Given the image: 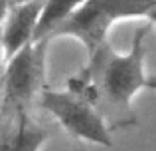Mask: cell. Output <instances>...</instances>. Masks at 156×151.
<instances>
[{
	"label": "cell",
	"mask_w": 156,
	"mask_h": 151,
	"mask_svg": "<svg viewBox=\"0 0 156 151\" xmlns=\"http://www.w3.org/2000/svg\"><path fill=\"white\" fill-rule=\"evenodd\" d=\"M148 32L150 22L134 32L133 46L126 54L117 52L109 42L101 44L89 56L83 70L67 81L71 92L91 101L113 125H130L136 121L130 104L150 81L144 70V42Z\"/></svg>",
	"instance_id": "1"
},
{
	"label": "cell",
	"mask_w": 156,
	"mask_h": 151,
	"mask_svg": "<svg viewBox=\"0 0 156 151\" xmlns=\"http://www.w3.org/2000/svg\"><path fill=\"white\" fill-rule=\"evenodd\" d=\"M156 0H87L69 20L51 34L53 38H77L91 56L107 42L109 30L122 20H146Z\"/></svg>",
	"instance_id": "2"
},
{
	"label": "cell",
	"mask_w": 156,
	"mask_h": 151,
	"mask_svg": "<svg viewBox=\"0 0 156 151\" xmlns=\"http://www.w3.org/2000/svg\"><path fill=\"white\" fill-rule=\"evenodd\" d=\"M50 40H34L6 60L2 77V117L12 119L28 111L46 76V54Z\"/></svg>",
	"instance_id": "3"
},
{
	"label": "cell",
	"mask_w": 156,
	"mask_h": 151,
	"mask_svg": "<svg viewBox=\"0 0 156 151\" xmlns=\"http://www.w3.org/2000/svg\"><path fill=\"white\" fill-rule=\"evenodd\" d=\"M40 104L73 137L95 143V145H103V147H109V149L115 147L113 139H111V129L107 125L109 121L83 96L71 92L69 88L67 92L44 89Z\"/></svg>",
	"instance_id": "4"
},
{
	"label": "cell",
	"mask_w": 156,
	"mask_h": 151,
	"mask_svg": "<svg viewBox=\"0 0 156 151\" xmlns=\"http://www.w3.org/2000/svg\"><path fill=\"white\" fill-rule=\"evenodd\" d=\"M44 4L46 0H24V2H14L6 8L2 30V46L6 60L12 58L18 50H22L26 44L34 42Z\"/></svg>",
	"instance_id": "5"
},
{
	"label": "cell",
	"mask_w": 156,
	"mask_h": 151,
	"mask_svg": "<svg viewBox=\"0 0 156 151\" xmlns=\"http://www.w3.org/2000/svg\"><path fill=\"white\" fill-rule=\"evenodd\" d=\"M46 139V131L28 117V111L4 119L2 151H40Z\"/></svg>",
	"instance_id": "6"
},
{
	"label": "cell",
	"mask_w": 156,
	"mask_h": 151,
	"mask_svg": "<svg viewBox=\"0 0 156 151\" xmlns=\"http://www.w3.org/2000/svg\"><path fill=\"white\" fill-rule=\"evenodd\" d=\"M85 2L87 0H46L34 40H50L51 42V34L65 20L71 18Z\"/></svg>",
	"instance_id": "7"
},
{
	"label": "cell",
	"mask_w": 156,
	"mask_h": 151,
	"mask_svg": "<svg viewBox=\"0 0 156 151\" xmlns=\"http://www.w3.org/2000/svg\"><path fill=\"white\" fill-rule=\"evenodd\" d=\"M146 22H150V24H156V2H154V6H152V10H150V14H148V18H146Z\"/></svg>",
	"instance_id": "8"
},
{
	"label": "cell",
	"mask_w": 156,
	"mask_h": 151,
	"mask_svg": "<svg viewBox=\"0 0 156 151\" xmlns=\"http://www.w3.org/2000/svg\"><path fill=\"white\" fill-rule=\"evenodd\" d=\"M148 88L150 89H156V74L150 76V81H148Z\"/></svg>",
	"instance_id": "9"
},
{
	"label": "cell",
	"mask_w": 156,
	"mask_h": 151,
	"mask_svg": "<svg viewBox=\"0 0 156 151\" xmlns=\"http://www.w3.org/2000/svg\"><path fill=\"white\" fill-rule=\"evenodd\" d=\"M14 2H24V0H6V8L10 6V4H14Z\"/></svg>",
	"instance_id": "10"
}]
</instances>
